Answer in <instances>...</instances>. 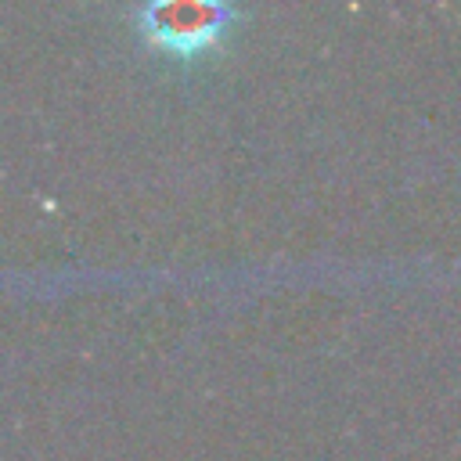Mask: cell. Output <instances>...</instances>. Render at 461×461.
<instances>
[{
    "label": "cell",
    "instance_id": "obj_1",
    "mask_svg": "<svg viewBox=\"0 0 461 461\" xmlns=\"http://www.w3.org/2000/svg\"><path fill=\"white\" fill-rule=\"evenodd\" d=\"M241 14H245L241 7H227L212 0H155V4H137L130 11L137 36L148 47L173 54L180 61L216 50Z\"/></svg>",
    "mask_w": 461,
    "mask_h": 461
}]
</instances>
